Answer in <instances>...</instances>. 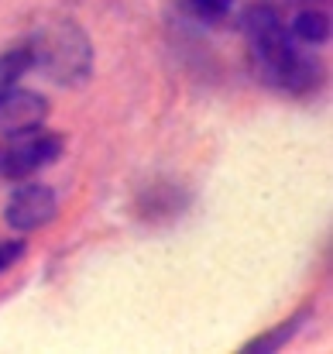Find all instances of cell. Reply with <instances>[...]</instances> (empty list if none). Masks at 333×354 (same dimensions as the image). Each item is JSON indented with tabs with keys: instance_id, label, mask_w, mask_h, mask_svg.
<instances>
[{
	"instance_id": "obj_1",
	"label": "cell",
	"mask_w": 333,
	"mask_h": 354,
	"mask_svg": "<svg viewBox=\"0 0 333 354\" xmlns=\"http://www.w3.org/2000/svg\"><path fill=\"white\" fill-rule=\"evenodd\" d=\"M240 31L247 41V62L258 83L289 93V97H306L320 86L323 69L320 62L306 52V45L289 31V21L278 14L275 3L261 0L251 3L240 14Z\"/></svg>"
},
{
	"instance_id": "obj_2",
	"label": "cell",
	"mask_w": 333,
	"mask_h": 354,
	"mask_svg": "<svg viewBox=\"0 0 333 354\" xmlns=\"http://www.w3.org/2000/svg\"><path fill=\"white\" fill-rule=\"evenodd\" d=\"M31 69L59 86H83L93 73V41L73 17H48L28 38Z\"/></svg>"
},
{
	"instance_id": "obj_3",
	"label": "cell",
	"mask_w": 333,
	"mask_h": 354,
	"mask_svg": "<svg viewBox=\"0 0 333 354\" xmlns=\"http://www.w3.org/2000/svg\"><path fill=\"white\" fill-rule=\"evenodd\" d=\"M62 148H66V138L59 131H48L45 124L21 134H0V179L21 183L41 172L62 155Z\"/></svg>"
},
{
	"instance_id": "obj_4",
	"label": "cell",
	"mask_w": 333,
	"mask_h": 354,
	"mask_svg": "<svg viewBox=\"0 0 333 354\" xmlns=\"http://www.w3.org/2000/svg\"><path fill=\"white\" fill-rule=\"evenodd\" d=\"M59 214V196L52 186L45 183H24L10 189L7 203H3V221L17 231V234H31L38 227H48Z\"/></svg>"
},
{
	"instance_id": "obj_5",
	"label": "cell",
	"mask_w": 333,
	"mask_h": 354,
	"mask_svg": "<svg viewBox=\"0 0 333 354\" xmlns=\"http://www.w3.org/2000/svg\"><path fill=\"white\" fill-rule=\"evenodd\" d=\"M48 118V100L28 90H14L0 100V134H21L41 127Z\"/></svg>"
},
{
	"instance_id": "obj_6",
	"label": "cell",
	"mask_w": 333,
	"mask_h": 354,
	"mask_svg": "<svg viewBox=\"0 0 333 354\" xmlns=\"http://www.w3.org/2000/svg\"><path fill=\"white\" fill-rule=\"evenodd\" d=\"M289 31H292L306 48H320V45L330 41V14H327V10H316V3H313V7H303V10H296V17L289 21Z\"/></svg>"
},
{
	"instance_id": "obj_7",
	"label": "cell",
	"mask_w": 333,
	"mask_h": 354,
	"mask_svg": "<svg viewBox=\"0 0 333 354\" xmlns=\"http://www.w3.org/2000/svg\"><path fill=\"white\" fill-rule=\"evenodd\" d=\"M28 73H31V55H28V45L21 41V45H14L0 55V100L7 93H14L21 76H28Z\"/></svg>"
},
{
	"instance_id": "obj_8",
	"label": "cell",
	"mask_w": 333,
	"mask_h": 354,
	"mask_svg": "<svg viewBox=\"0 0 333 354\" xmlns=\"http://www.w3.org/2000/svg\"><path fill=\"white\" fill-rule=\"evenodd\" d=\"M310 317H313L310 310H299L296 317L282 320V324H278L275 330H268V334H258L254 341H247V344H244V351H278V348H282L285 341H292V337H296V334L303 330V324H306Z\"/></svg>"
},
{
	"instance_id": "obj_9",
	"label": "cell",
	"mask_w": 333,
	"mask_h": 354,
	"mask_svg": "<svg viewBox=\"0 0 333 354\" xmlns=\"http://www.w3.org/2000/svg\"><path fill=\"white\" fill-rule=\"evenodd\" d=\"M182 7L203 21V24H217V21H227V14L234 10V0H182Z\"/></svg>"
},
{
	"instance_id": "obj_10",
	"label": "cell",
	"mask_w": 333,
	"mask_h": 354,
	"mask_svg": "<svg viewBox=\"0 0 333 354\" xmlns=\"http://www.w3.org/2000/svg\"><path fill=\"white\" fill-rule=\"evenodd\" d=\"M24 258V241H0V275Z\"/></svg>"
},
{
	"instance_id": "obj_11",
	"label": "cell",
	"mask_w": 333,
	"mask_h": 354,
	"mask_svg": "<svg viewBox=\"0 0 333 354\" xmlns=\"http://www.w3.org/2000/svg\"><path fill=\"white\" fill-rule=\"evenodd\" d=\"M268 3H316V0H268Z\"/></svg>"
}]
</instances>
